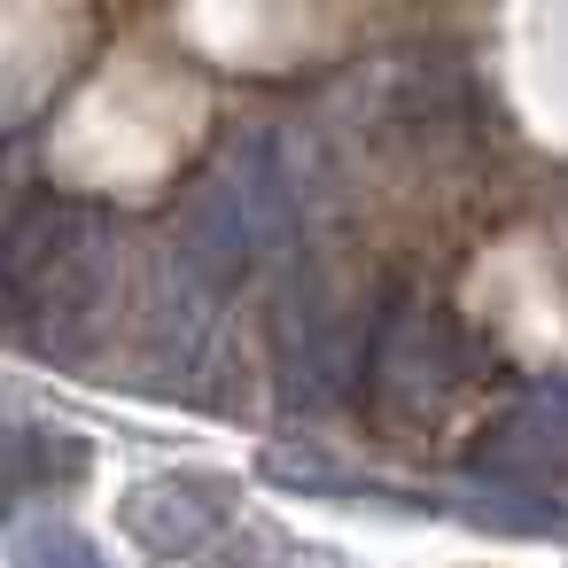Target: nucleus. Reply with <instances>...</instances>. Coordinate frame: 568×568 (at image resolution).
Instances as JSON below:
<instances>
[{"mask_svg":"<svg viewBox=\"0 0 568 568\" xmlns=\"http://www.w3.org/2000/svg\"><path fill=\"white\" fill-rule=\"evenodd\" d=\"M125 288V226L87 195H32L0 219V335L79 358Z\"/></svg>","mask_w":568,"mask_h":568,"instance_id":"1","label":"nucleus"},{"mask_svg":"<svg viewBox=\"0 0 568 568\" xmlns=\"http://www.w3.org/2000/svg\"><path fill=\"white\" fill-rule=\"evenodd\" d=\"M320 203V149L288 125H242L180 195L172 211V250L203 281H242L265 265H288Z\"/></svg>","mask_w":568,"mask_h":568,"instance_id":"2","label":"nucleus"},{"mask_svg":"<svg viewBox=\"0 0 568 568\" xmlns=\"http://www.w3.org/2000/svg\"><path fill=\"white\" fill-rule=\"evenodd\" d=\"M125 529L172 568H281V537L203 475H149L125 490Z\"/></svg>","mask_w":568,"mask_h":568,"instance_id":"3","label":"nucleus"},{"mask_svg":"<svg viewBox=\"0 0 568 568\" xmlns=\"http://www.w3.org/2000/svg\"><path fill=\"white\" fill-rule=\"evenodd\" d=\"M366 327L327 281H288L273 296V374L296 413H335L366 382Z\"/></svg>","mask_w":568,"mask_h":568,"instance_id":"4","label":"nucleus"},{"mask_svg":"<svg viewBox=\"0 0 568 568\" xmlns=\"http://www.w3.org/2000/svg\"><path fill=\"white\" fill-rule=\"evenodd\" d=\"M459 374H467L459 320L420 288H389L366 327V389L389 413H436L459 389Z\"/></svg>","mask_w":568,"mask_h":568,"instance_id":"5","label":"nucleus"},{"mask_svg":"<svg viewBox=\"0 0 568 568\" xmlns=\"http://www.w3.org/2000/svg\"><path fill=\"white\" fill-rule=\"evenodd\" d=\"M467 110V87L444 55H382L358 71V125L382 141H436Z\"/></svg>","mask_w":568,"mask_h":568,"instance_id":"6","label":"nucleus"},{"mask_svg":"<svg viewBox=\"0 0 568 568\" xmlns=\"http://www.w3.org/2000/svg\"><path fill=\"white\" fill-rule=\"evenodd\" d=\"M219 281H203L172 242L156 250V273H149V358L164 374H203L211 366V343H219Z\"/></svg>","mask_w":568,"mask_h":568,"instance_id":"7","label":"nucleus"},{"mask_svg":"<svg viewBox=\"0 0 568 568\" xmlns=\"http://www.w3.org/2000/svg\"><path fill=\"white\" fill-rule=\"evenodd\" d=\"M490 475H521V483H552L568 475V382L552 389H529L475 452Z\"/></svg>","mask_w":568,"mask_h":568,"instance_id":"8","label":"nucleus"},{"mask_svg":"<svg viewBox=\"0 0 568 568\" xmlns=\"http://www.w3.org/2000/svg\"><path fill=\"white\" fill-rule=\"evenodd\" d=\"M79 475H87V444L71 428L0 420V490H48V483H79Z\"/></svg>","mask_w":568,"mask_h":568,"instance_id":"9","label":"nucleus"},{"mask_svg":"<svg viewBox=\"0 0 568 568\" xmlns=\"http://www.w3.org/2000/svg\"><path fill=\"white\" fill-rule=\"evenodd\" d=\"M17 568H110L79 529L63 521H40V529H17Z\"/></svg>","mask_w":568,"mask_h":568,"instance_id":"10","label":"nucleus"}]
</instances>
